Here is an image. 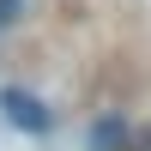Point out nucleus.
<instances>
[{
	"label": "nucleus",
	"instance_id": "f03ea898",
	"mask_svg": "<svg viewBox=\"0 0 151 151\" xmlns=\"http://www.w3.org/2000/svg\"><path fill=\"white\" fill-rule=\"evenodd\" d=\"M121 145H127V121H121V115H103L97 133H91V151H121Z\"/></svg>",
	"mask_w": 151,
	"mask_h": 151
},
{
	"label": "nucleus",
	"instance_id": "7ed1b4c3",
	"mask_svg": "<svg viewBox=\"0 0 151 151\" xmlns=\"http://www.w3.org/2000/svg\"><path fill=\"white\" fill-rule=\"evenodd\" d=\"M18 12H24V0H0V30H6V24H18Z\"/></svg>",
	"mask_w": 151,
	"mask_h": 151
},
{
	"label": "nucleus",
	"instance_id": "f257e3e1",
	"mask_svg": "<svg viewBox=\"0 0 151 151\" xmlns=\"http://www.w3.org/2000/svg\"><path fill=\"white\" fill-rule=\"evenodd\" d=\"M0 109H6L12 127H30V133H42V127H48V109L36 103V97H24V91H6V97H0Z\"/></svg>",
	"mask_w": 151,
	"mask_h": 151
}]
</instances>
